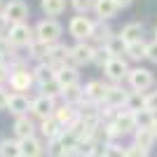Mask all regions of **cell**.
I'll use <instances>...</instances> for the list:
<instances>
[{
    "mask_svg": "<svg viewBox=\"0 0 157 157\" xmlns=\"http://www.w3.org/2000/svg\"><path fill=\"white\" fill-rule=\"evenodd\" d=\"M7 40H10L12 47H28L33 40H35V33H33V28L28 26L26 21H21V24H12V26H10Z\"/></svg>",
    "mask_w": 157,
    "mask_h": 157,
    "instance_id": "1",
    "label": "cell"
},
{
    "mask_svg": "<svg viewBox=\"0 0 157 157\" xmlns=\"http://www.w3.org/2000/svg\"><path fill=\"white\" fill-rule=\"evenodd\" d=\"M61 31H63L61 24L54 19V17H49V19H42L38 26H35V38L45 40V42H49V45H54V42L61 38Z\"/></svg>",
    "mask_w": 157,
    "mask_h": 157,
    "instance_id": "2",
    "label": "cell"
},
{
    "mask_svg": "<svg viewBox=\"0 0 157 157\" xmlns=\"http://www.w3.org/2000/svg\"><path fill=\"white\" fill-rule=\"evenodd\" d=\"M33 82H35L33 73L28 68H24V66H17L14 71H10V87L14 92H28Z\"/></svg>",
    "mask_w": 157,
    "mask_h": 157,
    "instance_id": "3",
    "label": "cell"
},
{
    "mask_svg": "<svg viewBox=\"0 0 157 157\" xmlns=\"http://www.w3.org/2000/svg\"><path fill=\"white\" fill-rule=\"evenodd\" d=\"M127 80H129L134 92H148L152 87V82H155V78H152V73L148 68H134V71H129Z\"/></svg>",
    "mask_w": 157,
    "mask_h": 157,
    "instance_id": "4",
    "label": "cell"
},
{
    "mask_svg": "<svg viewBox=\"0 0 157 157\" xmlns=\"http://www.w3.org/2000/svg\"><path fill=\"white\" fill-rule=\"evenodd\" d=\"M68 31H71L73 38L78 40H85V38H92V31H94V21L87 19V17H73L71 24H68Z\"/></svg>",
    "mask_w": 157,
    "mask_h": 157,
    "instance_id": "5",
    "label": "cell"
},
{
    "mask_svg": "<svg viewBox=\"0 0 157 157\" xmlns=\"http://www.w3.org/2000/svg\"><path fill=\"white\" fill-rule=\"evenodd\" d=\"M2 14L7 17V21L21 24V21H26V17H28V5L24 0H10V2L2 7Z\"/></svg>",
    "mask_w": 157,
    "mask_h": 157,
    "instance_id": "6",
    "label": "cell"
},
{
    "mask_svg": "<svg viewBox=\"0 0 157 157\" xmlns=\"http://www.w3.org/2000/svg\"><path fill=\"white\" fill-rule=\"evenodd\" d=\"M54 110H56V105H54V98L45 96V94H40L38 98H33V103H31V113L35 115V117H40V120L52 117Z\"/></svg>",
    "mask_w": 157,
    "mask_h": 157,
    "instance_id": "7",
    "label": "cell"
},
{
    "mask_svg": "<svg viewBox=\"0 0 157 157\" xmlns=\"http://www.w3.org/2000/svg\"><path fill=\"white\" fill-rule=\"evenodd\" d=\"M103 71H105V78L113 80V82H122V80L129 75V68H127L124 59H120V56H113V59L103 66Z\"/></svg>",
    "mask_w": 157,
    "mask_h": 157,
    "instance_id": "8",
    "label": "cell"
},
{
    "mask_svg": "<svg viewBox=\"0 0 157 157\" xmlns=\"http://www.w3.org/2000/svg\"><path fill=\"white\" fill-rule=\"evenodd\" d=\"M31 103L33 101H28V96L24 92H14L10 94V101H7V108H10V113L12 115H28V110H31Z\"/></svg>",
    "mask_w": 157,
    "mask_h": 157,
    "instance_id": "9",
    "label": "cell"
},
{
    "mask_svg": "<svg viewBox=\"0 0 157 157\" xmlns=\"http://www.w3.org/2000/svg\"><path fill=\"white\" fill-rule=\"evenodd\" d=\"M105 94H108V85H103L101 80H92L85 87V101H92V103H103Z\"/></svg>",
    "mask_w": 157,
    "mask_h": 157,
    "instance_id": "10",
    "label": "cell"
},
{
    "mask_svg": "<svg viewBox=\"0 0 157 157\" xmlns=\"http://www.w3.org/2000/svg\"><path fill=\"white\" fill-rule=\"evenodd\" d=\"M71 59H73V63H78V66L92 63V59H94V47H89L87 42L80 40L75 47H71Z\"/></svg>",
    "mask_w": 157,
    "mask_h": 157,
    "instance_id": "11",
    "label": "cell"
},
{
    "mask_svg": "<svg viewBox=\"0 0 157 157\" xmlns=\"http://www.w3.org/2000/svg\"><path fill=\"white\" fill-rule=\"evenodd\" d=\"M113 122H115L117 129L122 131V136H124V134H134V131L138 129V127H136V120H134V113L127 110V108H124V110H117V115H115Z\"/></svg>",
    "mask_w": 157,
    "mask_h": 157,
    "instance_id": "12",
    "label": "cell"
},
{
    "mask_svg": "<svg viewBox=\"0 0 157 157\" xmlns=\"http://www.w3.org/2000/svg\"><path fill=\"white\" fill-rule=\"evenodd\" d=\"M21 155L24 157H42L45 155V145L42 141L35 136H28V138H21Z\"/></svg>",
    "mask_w": 157,
    "mask_h": 157,
    "instance_id": "13",
    "label": "cell"
},
{
    "mask_svg": "<svg viewBox=\"0 0 157 157\" xmlns=\"http://www.w3.org/2000/svg\"><path fill=\"white\" fill-rule=\"evenodd\" d=\"M54 117L59 120V124L63 127V129H68V127L78 120V110H75L73 103H63V105H59V108L54 110Z\"/></svg>",
    "mask_w": 157,
    "mask_h": 157,
    "instance_id": "14",
    "label": "cell"
},
{
    "mask_svg": "<svg viewBox=\"0 0 157 157\" xmlns=\"http://www.w3.org/2000/svg\"><path fill=\"white\" fill-rule=\"evenodd\" d=\"M117 10H120V5L115 0H96V2H94V12H96V17L101 21L113 19V17L117 14Z\"/></svg>",
    "mask_w": 157,
    "mask_h": 157,
    "instance_id": "15",
    "label": "cell"
},
{
    "mask_svg": "<svg viewBox=\"0 0 157 157\" xmlns=\"http://www.w3.org/2000/svg\"><path fill=\"white\" fill-rule=\"evenodd\" d=\"M127 96H129V92H124L122 87L113 85L108 87V94H105V105H110V108H122V105L127 103Z\"/></svg>",
    "mask_w": 157,
    "mask_h": 157,
    "instance_id": "16",
    "label": "cell"
},
{
    "mask_svg": "<svg viewBox=\"0 0 157 157\" xmlns=\"http://www.w3.org/2000/svg\"><path fill=\"white\" fill-rule=\"evenodd\" d=\"M14 136L19 138H28V136H35V127H33V122L28 120V115H19V117L14 120Z\"/></svg>",
    "mask_w": 157,
    "mask_h": 157,
    "instance_id": "17",
    "label": "cell"
},
{
    "mask_svg": "<svg viewBox=\"0 0 157 157\" xmlns=\"http://www.w3.org/2000/svg\"><path fill=\"white\" fill-rule=\"evenodd\" d=\"M40 131H42V136L47 138V141H52V138H56L63 131V127L59 124V120L54 117H47V120H40Z\"/></svg>",
    "mask_w": 157,
    "mask_h": 157,
    "instance_id": "18",
    "label": "cell"
},
{
    "mask_svg": "<svg viewBox=\"0 0 157 157\" xmlns=\"http://www.w3.org/2000/svg\"><path fill=\"white\" fill-rule=\"evenodd\" d=\"M56 80L61 82V87H71V85H78L80 75L73 66H61L59 71H56Z\"/></svg>",
    "mask_w": 157,
    "mask_h": 157,
    "instance_id": "19",
    "label": "cell"
},
{
    "mask_svg": "<svg viewBox=\"0 0 157 157\" xmlns=\"http://www.w3.org/2000/svg\"><path fill=\"white\" fill-rule=\"evenodd\" d=\"M0 157H21L19 138H2L0 141Z\"/></svg>",
    "mask_w": 157,
    "mask_h": 157,
    "instance_id": "20",
    "label": "cell"
},
{
    "mask_svg": "<svg viewBox=\"0 0 157 157\" xmlns=\"http://www.w3.org/2000/svg\"><path fill=\"white\" fill-rule=\"evenodd\" d=\"M120 38L124 40L127 45L129 42H138V40H143V26L141 24H127L122 28V33H120Z\"/></svg>",
    "mask_w": 157,
    "mask_h": 157,
    "instance_id": "21",
    "label": "cell"
},
{
    "mask_svg": "<svg viewBox=\"0 0 157 157\" xmlns=\"http://www.w3.org/2000/svg\"><path fill=\"white\" fill-rule=\"evenodd\" d=\"M155 141H157V136L152 134V129H136L134 131V143L145 148V150H150L155 145Z\"/></svg>",
    "mask_w": 157,
    "mask_h": 157,
    "instance_id": "22",
    "label": "cell"
},
{
    "mask_svg": "<svg viewBox=\"0 0 157 157\" xmlns=\"http://www.w3.org/2000/svg\"><path fill=\"white\" fill-rule=\"evenodd\" d=\"M33 78H35V82L38 85H45V82H49V80L56 78V71H54L49 63H40L35 71H33Z\"/></svg>",
    "mask_w": 157,
    "mask_h": 157,
    "instance_id": "23",
    "label": "cell"
},
{
    "mask_svg": "<svg viewBox=\"0 0 157 157\" xmlns=\"http://www.w3.org/2000/svg\"><path fill=\"white\" fill-rule=\"evenodd\" d=\"M124 54L129 56L131 61H141V59H145V54H148V45H145L143 40H138V42H129Z\"/></svg>",
    "mask_w": 157,
    "mask_h": 157,
    "instance_id": "24",
    "label": "cell"
},
{
    "mask_svg": "<svg viewBox=\"0 0 157 157\" xmlns=\"http://www.w3.org/2000/svg\"><path fill=\"white\" fill-rule=\"evenodd\" d=\"M49 47H52L49 42H45V40H38V38H35L31 45H28V52H31L28 56H33V59H47Z\"/></svg>",
    "mask_w": 157,
    "mask_h": 157,
    "instance_id": "25",
    "label": "cell"
},
{
    "mask_svg": "<svg viewBox=\"0 0 157 157\" xmlns=\"http://www.w3.org/2000/svg\"><path fill=\"white\" fill-rule=\"evenodd\" d=\"M40 7L47 17H59L66 10V0H40Z\"/></svg>",
    "mask_w": 157,
    "mask_h": 157,
    "instance_id": "26",
    "label": "cell"
},
{
    "mask_svg": "<svg viewBox=\"0 0 157 157\" xmlns=\"http://www.w3.org/2000/svg\"><path fill=\"white\" fill-rule=\"evenodd\" d=\"M155 113H150L148 108H141V110H136L134 113V120H136V127L138 129H150L152 127V122H155Z\"/></svg>",
    "mask_w": 157,
    "mask_h": 157,
    "instance_id": "27",
    "label": "cell"
},
{
    "mask_svg": "<svg viewBox=\"0 0 157 157\" xmlns=\"http://www.w3.org/2000/svg\"><path fill=\"white\" fill-rule=\"evenodd\" d=\"M124 108H127V110H131V113H136V110H141V108H145V94H143V92H129Z\"/></svg>",
    "mask_w": 157,
    "mask_h": 157,
    "instance_id": "28",
    "label": "cell"
},
{
    "mask_svg": "<svg viewBox=\"0 0 157 157\" xmlns=\"http://www.w3.org/2000/svg\"><path fill=\"white\" fill-rule=\"evenodd\" d=\"M61 96L66 98V103H80L85 98V89H80V85H71V87H63Z\"/></svg>",
    "mask_w": 157,
    "mask_h": 157,
    "instance_id": "29",
    "label": "cell"
},
{
    "mask_svg": "<svg viewBox=\"0 0 157 157\" xmlns=\"http://www.w3.org/2000/svg\"><path fill=\"white\" fill-rule=\"evenodd\" d=\"M40 92L45 94V96H49V98H56V96L63 94V87H61L59 80L54 78V80H49V82H45V85H40Z\"/></svg>",
    "mask_w": 157,
    "mask_h": 157,
    "instance_id": "30",
    "label": "cell"
},
{
    "mask_svg": "<svg viewBox=\"0 0 157 157\" xmlns=\"http://www.w3.org/2000/svg\"><path fill=\"white\" fill-rule=\"evenodd\" d=\"M105 47H108V52H110L113 56H120L122 52H127V42L120 38V35H113V38L105 42Z\"/></svg>",
    "mask_w": 157,
    "mask_h": 157,
    "instance_id": "31",
    "label": "cell"
},
{
    "mask_svg": "<svg viewBox=\"0 0 157 157\" xmlns=\"http://www.w3.org/2000/svg\"><path fill=\"white\" fill-rule=\"evenodd\" d=\"M92 38L94 40H98V42H108V40L113 38V31L108 26H103V21H101V24H94V31H92Z\"/></svg>",
    "mask_w": 157,
    "mask_h": 157,
    "instance_id": "32",
    "label": "cell"
},
{
    "mask_svg": "<svg viewBox=\"0 0 157 157\" xmlns=\"http://www.w3.org/2000/svg\"><path fill=\"white\" fill-rule=\"evenodd\" d=\"M113 59V54L108 52V47H98V49H94V59H92V63H96V66H101V68H103L105 63H108V61Z\"/></svg>",
    "mask_w": 157,
    "mask_h": 157,
    "instance_id": "33",
    "label": "cell"
},
{
    "mask_svg": "<svg viewBox=\"0 0 157 157\" xmlns=\"http://www.w3.org/2000/svg\"><path fill=\"white\" fill-rule=\"evenodd\" d=\"M103 152H105V157H127V148L117 145L115 141H113V143H105L103 145Z\"/></svg>",
    "mask_w": 157,
    "mask_h": 157,
    "instance_id": "34",
    "label": "cell"
},
{
    "mask_svg": "<svg viewBox=\"0 0 157 157\" xmlns=\"http://www.w3.org/2000/svg\"><path fill=\"white\" fill-rule=\"evenodd\" d=\"M94 2H96V0H71L73 10H75V12H80V14H85L87 10H92Z\"/></svg>",
    "mask_w": 157,
    "mask_h": 157,
    "instance_id": "35",
    "label": "cell"
},
{
    "mask_svg": "<svg viewBox=\"0 0 157 157\" xmlns=\"http://www.w3.org/2000/svg\"><path fill=\"white\" fill-rule=\"evenodd\" d=\"M148 152L150 150H145V148H141V145H136V143L127 145V157H148Z\"/></svg>",
    "mask_w": 157,
    "mask_h": 157,
    "instance_id": "36",
    "label": "cell"
},
{
    "mask_svg": "<svg viewBox=\"0 0 157 157\" xmlns=\"http://www.w3.org/2000/svg\"><path fill=\"white\" fill-rule=\"evenodd\" d=\"M145 108H148L150 113H155V115H157V92L145 94Z\"/></svg>",
    "mask_w": 157,
    "mask_h": 157,
    "instance_id": "37",
    "label": "cell"
},
{
    "mask_svg": "<svg viewBox=\"0 0 157 157\" xmlns=\"http://www.w3.org/2000/svg\"><path fill=\"white\" fill-rule=\"evenodd\" d=\"M145 59L152 61V63H157V40L148 45V54H145Z\"/></svg>",
    "mask_w": 157,
    "mask_h": 157,
    "instance_id": "38",
    "label": "cell"
},
{
    "mask_svg": "<svg viewBox=\"0 0 157 157\" xmlns=\"http://www.w3.org/2000/svg\"><path fill=\"white\" fill-rule=\"evenodd\" d=\"M7 101H10V94L2 89V85H0V110H7Z\"/></svg>",
    "mask_w": 157,
    "mask_h": 157,
    "instance_id": "39",
    "label": "cell"
},
{
    "mask_svg": "<svg viewBox=\"0 0 157 157\" xmlns=\"http://www.w3.org/2000/svg\"><path fill=\"white\" fill-rule=\"evenodd\" d=\"M7 80H10V71H7L5 63H0V85H2V82H7Z\"/></svg>",
    "mask_w": 157,
    "mask_h": 157,
    "instance_id": "40",
    "label": "cell"
},
{
    "mask_svg": "<svg viewBox=\"0 0 157 157\" xmlns=\"http://www.w3.org/2000/svg\"><path fill=\"white\" fill-rule=\"evenodd\" d=\"M7 24H10V21H7V17H5L2 12H0V33H2V31L7 28Z\"/></svg>",
    "mask_w": 157,
    "mask_h": 157,
    "instance_id": "41",
    "label": "cell"
},
{
    "mask_svg": "<svg viewBox=\"0 0 157 157\" xmlns=\"http://www.w3.org/2000/svg\"><path fill=\"white\" fill-rule=\"evenodd\" d=\"M115 2H117V5H120V7H129V5H131V2H134V0H115Z\"/></svg>",
    "mask_w": 157,
    "mask_h": 157,
    "instance_id": "42",
    "label": "cell"
},
{
    "mask_svg": "<svg viewBox=\"0 0 157 157\" xmlns=\"http://www.w3.org/2000/svg\"><path fill=\"white\" fill-rule=\"evenodd\" d=\"M150 129H152V134L157 136V117H155V122H152V127H150Z\"/></svg>",
    "mask_w": 157,
    "mask_h": 157,
    "instance_id": "43",
    "label": "cell"
},
{
    "mask_svg": "<svg viewBox=\"0 0 157 157\" xmlns=\"http://www.w3.org/2000/svg\"><path fill=\"white\" fill-rule=\"evenodd\" d=\"M0 63H2V52H0Z\"/></svg>",
    "mask_w": 157,
    "mask_h": 157,
    "instance_id": "44",
    "label": "cell"
},
{
    "mask_svg": "<svg viewBox=\"0 0 157 157\" xmlns=\"http://www.w3.org/2000/svg\"><path fill=\"white\" fill-rule=\"evenodd\" d=\"M0 7H2V0H0Z\"/></svg>",
    "mask_w": 157,
    "mask_h": 157,
    "instance_id": "45",
    "label": "cell"
},
{
    "mask_svg": "<svg viewBox=\"0 0 157 157\" xmlns=\"http://www.w3.org/2000/svg\"><path fill=\"white\" fill-rule=\"evenodd\" d=\"M155 35H157V28H155Z\"/></svg>",
    "mask_w": 157,
    "mask_h": 157,
    "instance_id": "46",
    "label": "cell"
},
{
    "mask_svg": "<svg viewBox=\"0 0 157 157\" xmlns=\"http://www.w3.org/2000/svg\"><path fill=\"white\" fill-rule=\"evenodd\" d=\"M21 157H24V155H21Z\"/></svg>",
    "mask_w": 157,
    "mask_h": 157,
    "instance_id": "47",
    "label": "cell"
}]
</instances>
